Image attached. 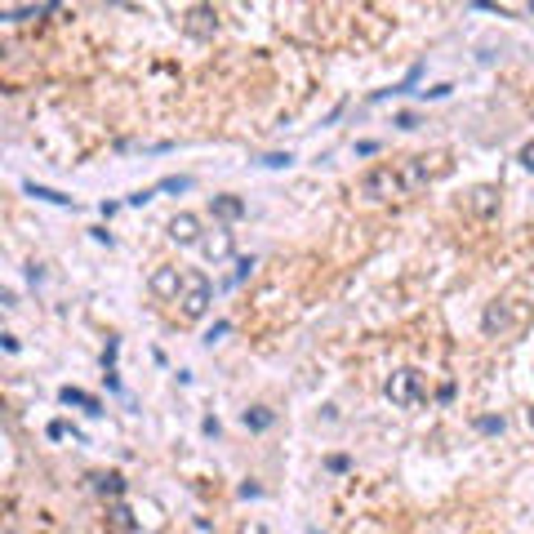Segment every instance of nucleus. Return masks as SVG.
I'll list each match as a JSON object with an SVG mask.
<instances>
[{
  "mask_svg": "<svg viewBox=\"0 0 534 534\" xmlns=\"http://www.w3.org/2000/svg\"><path fill=\"white\" fill-rule=\"evenodd\" d=\"M387 400H392L396 410H419L423 400H428V387H423V374L419 370H392L383 383Z\"/></svg>",
  "mask_w": 534,
  "mask_h": 534,
  "instance_id": "nucleus-1",
  "label": "nucleus"
},
{
  "mask_svg": "<svg viewBox=\"0 0 534 534\" xmlns=\"http://www.w3.org/2000/svg\"><path fill=\"white\" fill-rule=\"evenodd\" d=\"M361 196L370 201H392V196H405V183H400V169L396 165H374L361 174Z\"/></svg>",
  "mask_w": 534,
  "mask_h": 534,
  "instance_id": "nucleus-2",
  "label": "nucleus"
},
{
  "mask_svg": "<svg viewBox=\"0 0 534 534\" xmlns=\"http://www.w3.org/2000/svg\"><path fill=\"white\" fill-rule=\"evenodd\" d=\"M183 317L187 321H201L205 312H210V303H214V285H210V276L205 272H183Z\"/></svg>",
  "mask_w": 534,
  "mask_h": 534,
  "instance_id": "nucleus-3",
  "label": "nucleus"
},
{
  "mask_svg": "<svg viewBox=\"0 0 534 534\" xmlns=\"http://www.w3.org/2000/svg\"><path fill=\"white\" fill-rule=\"evenodd\" d=\"M521 321H526V308H512V303H490V308L481 312V330L485 334H507Z\"/></svg>",
  "mask_w": 534,
  "mask_h": 534,
  "instance_id": "nucleus-4",
  "label": "nucleus"
},
{
  "mask_svg": "<svg viewBox=\"0 0 534 534\" xmlns=\"http://www.w3.org/2000/svg\"><path fill=\"white\" fill-rule=\"evenodd\" d=\"M201 250H205V259H210V263H223V259H232V250H236V236H232V227H227V223H214L210 232H205Z\"/></svg>",
  "mask_w": 534,
  "mask_h": 534,
  "instance_id": "nucleus-5",
  "label": "nucleus"
},
{
  "mask_svg": "<svg viewBox=\"0 0 534 534\" xmlns=\"http://www.w3.org/2000/svg\"><path fill=\"white\" fill-rule=\"evenodd\" d=\"M165 232H169V240H174V245H201V240H205L201 218H196V214H187V210L169 218V227H165Z\"/></svg>",
  "mask_w": 534,
  "mask_h": 534,
  "instance_id": "nucleus-6",
  "label": "nucleus"
},
{
  "mask_svg": "<svg viewBox=\"0 0 534 534\" xmlns=\"http://www.w3.org/2000/svg\"><path fill=\"white\" fill-rule=\"evenodd\" d=\"M147 289L156 298H183V272H178V267H156L152 272V281H147Z\"/></svg>",
  "mask_w": 534,
  "mask_h": 534,
  "instance_id": "nucleus-7",
  "label": "nucleus"
},
{
  "mask_svg": "<svg viewBox=\"0 0 534 534\" xmlns=\"http://www.w3.org/2000/svg\"><path fill=\"white\" fill-rule=\"evenodd\" d=\"M187 36H196V41H214L218 36V14L210 5H196V9H187Z\"/></svg>",
  "mask_w": 534,
  "mask_h": 534,
  "instance_id": "nucleus-8",
  "label": "nucleus"
},
{
  "mask_svg": "<svg viewBox=\"0 0 534 534\" xmlns=\"http://www.w3.org/2000/svg\"><path fill=\"white\" fill-rule=\"evenodd\" d=\"M468 210L477 214V218H490V214H499V187H490V183H477L468 192Z\"/></svg>",
  "mask_w": 534,
  "mask_h": 534,
  "instance_id": "nucleus-9",
  "label": "nucleus"
},
{
  "mask_svg": "<svg viewBox=\"0 0 534 534\" xmlns=\"http://www.w3.org/2000/svg\"><path fill=\"white\" fill-rule=\"evenodd\" d=\"M210 210H214L218 223H236V218H245V201L240 196H214Z\"/></svg>",
  "mask_w": 534,
  "mask_h": 534,
  "instance_id": "nucleus-10",
  "label": "nucleus"
},
{
  "mask_svg": "<svg viewBox=\"0 0 534 534\" xmlns=\"http://www.w3.org/2000/svg\"><path fill=\"white\" fill-rule=\"evenodd\" d=\"M58 400H63V405H80L85 414H103V400L89 396V392H80V387H63V392H58Z\"/></svg>",
  "mask_w": 534,
  "mask_h": 534,
  "instance_id": "nucleus-11",
  "label": "nucleus"
},
{
  "mask_svg": "<svg viewBox=\"0 0 534 534\" xmlns=\"http://www.w3.org/2000/svg\"><path fill=\"white\" fill-rule=\"evenodd\" d=\"M22 192L36 201H50V205H71L76 210V196H67V192H54V187H45V183H22Z\"/></svg>",
  "mask_w": 534,
  "mask_h": 534,
  "instance_id": "nucleus-12",
  "label": "nucleus"
},
{
  "mask_svg": "<svg viewBox=\"0 0 534 534\" xmlns=\"http://www.w3.org/2000/svg\"><path fill=\"white\" fill-rule=\"evenodd\" d=\"M94 490H99V494H112V499H116V494H125V477H120V472H94Z\"/></svg>",
  "mask_w": 534,
  "mask_h": 534,
  "instance_id": "nucleus-13",
  "label": "nucleus"
},
{
  "mask_svg": "<svg viewBox=\"0 0 534 534\" xmlns=\"http://www.w3.org/2000/svg\"><path fill=\"white\" fill-rule=\"evenodd\" d=\"M58 5H22V9H5V18L9 22H31V18H45V14H54Z\"/></svg>",
  "mask_w": 534,
  "mask_h": 534,
  "instance_id": "nucleus-14",
  "label": "nucleus"
},
{
  "mask_svg": "<svg viewBox=\"0 0 534 534\" xmlns=\"http://www.w3.org/2000/svg\"><path fill=\"white\" fill-rule=\"evenodd\" d=\"M272 423H276V414H272L267 405H254V410H245V428H250V432H267Z\"/></svg>",
  "mask_w": 534,
  "mask_h": 534,
  "instance_id": "nucleus-15",
  "label": "nucleus"
},
{
  "mask_svg": "<svg viewBox=\"0 0 534 534\" xmlns=\"http://www.w3.org/2000/svg\"><path fill=\"white\" fill-rule=\"evenodd\" d=\"M472 428L485 432V436H499V432L507 428V419H503V414H477V419H472Z\"/></svg>",
  "mask_w": 534,
  "mask_h": 534,
  "instance_id": "nucleus-16",
  "label": "nucleus"
},
{
  "mask_svg": "<svg viewBox=\"0 0 534 534\" xmlns=\"http://www.w3.org/2000/svg\"><path fill=\"white\" fill-rule=\"evenodd\" d=\"M156 192H169V196H178V192H192V174H169L156 183Z\"/></svg>",
  "mask_w": 534,
  "mask_h": 534,
  "instance_id": "nucleus-17",
  "label": "nucleus"
},
{
  "mask_svg": "<svg viewBox=\"0 0 534 534\" xmlns=\"http://www.w3.org/2000/svg\"><path fill=\"white\" fill-rule=\"evenodd\" d=\"M112 526H116V530H129V526H134V517H129V507H125V503H116V507H112Z\"/></svg>",
  "mask_w": 534,
  "mask_h": 534,
  "instance_id": "nucleus-18",
  "label": "nucleus"
},
{
  "mask_svg": "<svg viewBox=\"0 0 534 534\" xmlns=\"http://www.w3.org/2000/svg\"><path fill=\"white\" fill-rule=\"evenodd\" d=\"M289 161H294L289 152H267V156H263V165H267V169H285Z\"/></svg>",
  "mask_w": 534,
  "mask_h": 534,
  "instance_id": "nucleus-19",
  "label": "nucleus"
},
{
  "mask_svg": "<svg viewBox=\"0 0 534 534\" xmlns=\"http://www.w3.org/2000/svg\"><path fill=\"white\" fill-rule=\"evenodd\" d=\"M250 272H254V259H236V272H232V281H227V285H240Z\"/></svg>",
  "mask_w": 534,
  "mask_h": 534,
  "instance_id": "nucleus-20",
  "label": "nucleus"
},
{
  "mask_svg": "<svg viewBox=\"0 0 534 534\" xmlns=\"http://www.w3.org/2000/svg\"><path fill=\"white\" fill-rule=\"evenodd\" d=\"M325 468H330V472H347L352 463H347V454H330V459H325Z\"/></svg>",
  "mask_w": 534,
  "mask_h": 534,
  "instance_id": "nucleus-21",
  "label": "nucleus"
},
{
  "mask_svg": "<svg viewBox=\"0 0 534 534\" xmlns=\"http://www.w3.org/2000/svg\"><path fill=\"white\" fill-rule=\"evenodd\" d=\"M227 330H232V325H227V321H214V330H210V334H205V343H218V338H223Z\"/></svg>",
  "mask_w": 534,
  "mask_h": 534,
  "instance_id": "nucleus-22",
  "label": "nucleus"
},
{
  "mask_svg": "<svg viewBox=\"0 0 534 534\" xmlns=\"http://www.w3.org/2000/svg\"><path fill=\"white\" fill-rule=\"evenodd\" d=\"M156 196V187H143V192H134V196H129V205H147Z\"/></svg>",
  "mask_w": 534,
  "mask_h": 534,
  "instance_id": "nucleus-23",
  "label": "nucleus"
},
{
  "mask_svg": "<svg viewBox=\"0 0 534 534\" xmlns=\"http://www.w3.org/2000/svg\"><path fill=\"white\" fill-rule=\"evenodd\" d=\"M396 125H400V129H414V125H419V116H414V112H400V116H396Z\"/></svg>",
  "mask_w": 534,
  "mask_h": 534,
  "instance_id": "nucleus-24",
  "label": "nucleus"
},
{
  "mask_svg": "<svg viewBox=\"0 0 534 534\" xmlns=\"http://www.w3.org/2000/svg\"><path fill=\"white\" fill-rule=\"evenodd\" d=\"M521 165L534 169V143H526V147H521Z\"/></svg>",
  "mask_w": 534,
  "mask_h": 534,
  "instance_id": "nucleus-25",
  "label": "nucleus"
},
{
  "mask_svg": "<svg viewBox=\"0 0 534 534\" xmlns=\"http://www.w3.org/2000/svg\"><path fill=\"white\" fill-rule=\"evenodd\" d=\"M526 423H530V428H534V405H530V410H526Z\"/></svg>",
  "mask_w": 534,
  "mask_h": 534,
  "instance_id": "nucleus-26",
  "label": "nucleus"
},
{
  "mask_svg": "<svg viewBox=\"0 0 534 534\" xmlns=\"http://www.w3.org/2000/svg\"><path fill=\"white\" fill-rule=\"evenodd\" d=\"M530 14H534V0H530Z\"/></svg>",
  "mask_w": 534,
  "mask_h": 534,
  "instance_id": "nucleus-27",
  "label": "nucleus"
}]
</instances>
